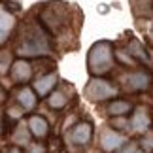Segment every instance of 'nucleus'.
Masks as SVG:
<instances>
[{"label": "nucleus", "mask_w": 153, "mask_h": 153, "mask_svg": "<svg viewBox=\"0 0 153 153\" xmlns=\"http://www.w3.org/2000/svg\"><path fill=\"white\" fill-rule=\"evenodd\" d=\"M114 62V51L108 42H100L89 53V70L93 74H102L108 72Z\"/></svg>", "instance_id": "f257e3e1"}, {"label": "nucleus", "mask_w": 153, "mask_h": 153, "mask_svg": "<svg viewBox=\"0 0 153 153\" xmlns=\"http://www.w3.org/2000/svg\"><path fill=\"white\" fill-rule=\"evenodd\" d=\"M87 97L91 100H104V98H110V97H115L117 95V89L114 85H110L108 81L104 79H93L89 85H87Z\"/></svg>", "instance_id": "f03ea898"}, {"label": "nucleus", "mask_w": 153, "mask_h": 153, "mask_svg": "<svg viewBox=\"0 0 153 153\" xmlns=\"http://www.w3.org/2000/svg\"><path fill=\"white\" fill-rule=\"evenodd\" d=\"M100 144H102L104 151H115L125 144V136L119 134V132H115V131H104L102 138H100Z\"/></svg>", "instance_id": "7ed1b4c3"}, {"label": "nucleus", "mask_w": 153, "mask_h": 153, "mask_svg": "<svg viewBox=\"0 0 153 153\" xmlns=\"http://www.w3.org/2000/svg\"><path fill=\"white\" fill-rule=\"evenodd\" d=\"M19 53L21 55H42V53H48V44H45L42 38L27 40L19 48Z\"/></svg>", "instance_id": "20e7f679"}, {"label": "nucleus", "mask_w": 153, "mask_h": 153, "mask_svg": "<svg viewBox=\"0 0 153 153\" xmlns=\"http://www.w3.org/2000/svg\"><path fill=\"white\" fill-rule=\"evenodd\" d=\"M149 76L144 74V72H136L132 76H128L127 78V85L131 87V89H136V91H144L149 87Z\"/></svg>", "instance_id": "39448f33"}, {"label": "nucleus", "mask_w": 153, "mask_h": 153, "mask_svg": "<svg viewBox=\"0 0 153 153\" xmlns=\"http://www.w3.org/2000/svg\"><path fill=\"white\" fill-rule=\"evenodd\" d=\"M149 115H148V111H146L144 108H138L136 110V114H134V117H132V128L136 132H146L148 131V127H149Z\"/></svg>", "instance_id": "423d86ee"}, {"label": "nucleus", "mask_w": 153, "mask_h": 153, "mask_svg": "<svg viewBox=\"0 0 153 153\" xmlns=\"http://www.w3.org/2000/svg\"><path fill=\"white\" fill-rule=\"evenodd\" d=\"M91 134H93V128L89 123H79L72 131V140L76 144H87L91 140Z\"/></svg>", "instance_id": "0eeeda50"}, {"label": "nucleus", "mask_w": 153, "mask_h": 153, "mask_svg": "<svg viewBox=\"0 0 153 153\" xmlns=\"http://www.w3.org/2000/svg\"><path fill=\"white\" fill-rule=\"evenodd\" d=\"M11 74H13V79L25 81V79L30 78V66H28V62H25V61H17L13 64V68H11Z\"/></svg>", "instance_id": "6e6552de"}, {"label": "nucleus", "mask_w": 153, "mask_h": 153, "mask_svg": "<svg viewBox=\"0 0 153 153\" xmlns=\"http://www.w3.org/2000/svg\"><path fill=\"white\" fill-rule=\"evenodd\" d=\"M28 127H30L32 134L38 136V138H44L45 134H48V121H45L44 117H30Z\"/></svg>", "instance_id": "1a4fd4ad"}, {"label": "nucleus", "mask_w": 153, "mask_h": 153, "mask_svg": "<svg viewBox=\"0 0 153 153\" xmlns=\"http://www.w3.org/2000/svg\"><path fill=\"white\" fill-rule=\"evenodd\" d=\"M55 81H57V76L55 74L44 76V78H40L36 83H34V89H36L40 95H45V93H49L51 87H55Z\"/></svg>", "instance_id": "9d476101"}, {"label": "nucleus", "mask_w": 153, "mask_h": 153, "mask_svg": "<svg viewBox=\"0 0 153 153\" xmlns=\"http://www.w3.org/2000/svg\"><path fill=\"white\" fill-rule=\"evenodd\" d=\"M13 25H15V17L11 13H8L6 10H0V32L6 34L8 30L13 28Z\"/></svg>", "instance_id": "9b49d317"}, {"label": "nucleus", "mask_w": 153, "mask_h": 153, "mask_svg": "<svg viewBox=\"0 0 153 153\" xmlns=\"http://www.w3.org/2000/svg\"><path fill=\"white\" fill-rule=\"evenodd\" d=\"M19 102L25 110H32L34 104H36V98H34V93L30 89H23L19 93Z\"/></svg>", "instance_id": "f8f14e48"}, {"label": "nucleus", "mask_w": 153, "mask_h": 153, "mask_svg": "<svg viewBox=\"0 0 153 153\" xmlns=\"http://www.w3.org/2000/svg\"><path fill=\"white\" fill-rule=\"evenodd\" d=\"M128 110H131V104H128V102H123V100L111 102L110 108H108V111H110L111 115H123V114H127Z\"/></svg>", "instance_id": "ddd939ff"}, {"label": "nucleus", "mask_w": 153, "mask_h": 153, "mask_svg": "<svg viewBox=\"0 0 153 153\" xmlns=\"http://www.w3.org/2000/svg\"><path fill=\"white\" fill-rule=\"evenodd\" d=\"M49 104L53 106V108H62V106L66 104V98H64L62 93H53L51 98H49Z\"/></svg>", "instance_id": "4468645a"}, {"label": "nucleus", "mask_w": 153, "mask_h": 153, "mask_svg": "<svg viewBox=\"0 0 153 153\" xmlns=\"http://www.w3.org/2000/svg\"><path fill=\"white\" fill-rule=\"evenodd\" d=\"M144 148L146 149H153V134H148L144 138Z\"/></svg>", "instance_id": "2eb2a0df"}, {"label": "nucleus", "mask_w": 153, "mask_h": 153, "mask_svg": "<svg viewBox=\"0 0 153 153\" xmlns=\"http://www.w3.org/2000/svg\"><path fill=\"white\" fill-rule=\"evenodd\" d=\"M30 153H44V148L42 146H34V148L30 149Z\"/></svg>", "instance_id": "dca6fc26"}, {"label": "nucleus", "mask_w": 153, "mask_h": 153, "mask_svg": "<svg viewBox=\"0 0 153 153\" xmlns=\"http://www.w3.org/2000/svg\"><path fill=\"white\" fill-rule=\"evenodd\" d=\"M119 153H136V149H134V146H131V148H125V149L119 151Z\"/></svg>", "instance_id": "f3484780"}, {"label": "nucleus", "mask_w": 153, "mask_h": 153, "mask_svg": "<svg viewBox=\"0 0 153 153\" xmlns=\"http://www.w3.org/2000/svg\"><path fill=\"white\" fill-rule=\"evenodd\" d=\"M4 40H6V34H4V32H0V44H2Z\"/></svg>", "instance_id": "a211bd4d"}, {"label": "nucleus", "mask_w": 153, "mask_h": 153, "mask_svg": "<svg viewBox=\"0 0 153 153\" xmlns=\"http://www.w3.org/2000/svg\"><path fill=\"white\" fill-rule=\"evenodd\" d=\"M11 153H19V151H17V149H13V151H11Z\"/></svg>", "instance_id": "6ab92c4d"}]
</instances>
